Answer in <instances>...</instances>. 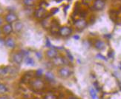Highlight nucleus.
Returning <instances> with one entry per match:
<instances>
[{
	"mask_svg": "<svg viewBox=\"0 0 121 99\" xmlns=\"http://www.w3.org/2000/svg\"><path fill=\"white\" fill-rule=\"evenodd\" d=\"M73 73V71L71 67L68 66H63L61 67L58 70V75L62 79H66L69 78Z\"/></svg>",
	"mask_w": 121,
	"mask_h": 99,
	"instance_id": "obj_1",
	"label": "nucleus"
},
{
	"mask_svg": "<svg viewBox=\"0 0 121 99\" xmlns=\"http://www.w3.org/2000/svg\"><path fill=\"white\" fill-rule=\"evenodd\" d=\"M31 87L36 91L43 90L45 88V82L39 78H37L31 81Z\"/></svg>",
	"mask_w": 121,
	"mask_h": 99,
	"instance_id": "obj_2",
	"label": "nucleus"
},
{
	"mask_svg": "<svg viewBox=\"0 0 121 99\" xmlns=\"http://www.w3.org/2000/svg\"><path fill=\"white\" fill-rule=\"evenodd\" d=\"M52 64L56 67H63L65 64H66V61L63 57L58 55V56H56V58H54V59H52Z\"/></svg>",
	"mask_w": 121,
	"mask_h": 99,
	"instance_id": "obj_3",
	"label": "nucleus"
},
{
	"mask_svg": "<svg viewBox=\"0 0 121 99\" xmlns=\"http://www.w3.org/2000/svg\"><path fill=\"white\" fill-rule=\"evenodd\" d=\"M59 33L62 37H67L72 33V29L70 27H68V26H63V27L60 28Z\"/></svg>",
	"mask_w": 121,
	"mask_h": 99,
	"instance_id": "obj_4",
	"label": "nucleus"
},
{
	"mask_svg": "<svg viewBox=\"0 0 121 99\" xmlns=\"http://www.w3.org/2000/svg\"><path fill=\"white\" fill-rule=\"evenodd\" d=\"M5 21H6V22H8V24H12L13 22H17L18 16L14 13H9L5 16Z\"/></svg>",
	"mask_w": 121,
	"mask_h": 99,
	"instance_id": "obj_5",
	"label": "nucleus"
},
{
	"mask_svg": "<svg viewBox=\"0 0 121 99\" xmlns=\"http://www.w3.org/2000/svg\"><path fill=\"white\" fill-rule=\"evenodd\" d=\"M73 24H74L75 28H77L78 30H82V29L86 28L87 22L85 19H80L76 20Z\"/></svg>",
	"mask_w": 121,
	"mask_h": 99,
	"instance_id": "obj_6",
	"label": "nucleus"
},
{
	"mask_svg": "<svg viewBox=\"0 0 121 99\" xmlns=\"http://www.w3.org/2000/svg\"><path fill=\"white\" fill-rule=\"evenodd\" d=\"M105 4L106 2L104 0H95L93 4L94 9L96 10H102L105 8Z\"/></svg>",
	"mask_w": 121,
	"mask_h": 99,
	"instance_id": "obj_7",
	"label": "nucleus"
},
{
	"mask_svg": "<svg viewBox=\"0 0 121 99\" xmlns=\"http://www.w3.org/2000/svg\"><path fill=\"white\" fill-rule=\"evenodd\" d=\"M47 13V10L44 8H39L38 9H36L35 10V13H34V16L37 19H43L45 17V16L46 15Z\"/></svg>",
	"mask_w": 121,
	"mask_h": 99,
	"instance_id": "obj_8",
	"label": "nucleus"
},
{
	"mask_svg": "<svg viewBox=\"0 0 121 99\" xmlns=\"http://www.w3.org/2000/svg\"><path fill=\"white\" fill-rule=\"evenodd\" d=\"M46 56L47 58L49 59H54V58H56V56H58V51L55 49L51 48L49 50H48L46 51Z\"/></svg>",
	"mask_w": 121,
	"mask_h": 99,
	"instance_id": "obj_9",
	"label": "nucleus"
},
{
	"mask_svg": "<svg viewBox=\"0 0 121 99\" xmlns=\"http://www.w3.org/2000/svg\"><path fill=\"white\" fill-rule=\"evenodd\" d=\"M24 59V55L22 53H14L13 55V60L16 64H21L22 62L23 61Z\"/></svg>",
	"mask_w": 121,
	"mask_h": 99,
	"instance_id": "obj_10",
	"label": "nucleus"
},
{
	"mask_svg": "<svg viewBox=\"0 0 121 99\" xmlns=\"http://www.w3.org/2000/svg\"><path fill=\"white\" fill-rule=\"evenodd\" d=\"M13 26L11 24H6L2 27V32L5 35H10L13 32Z\"/></svg>",
	"mask_w": 121,
	"mask_h": 99,
	"instance_id": "obj_11",
	"label": "nucleus"
},
{
	"mask_svg": "<svg viewBox=\"0 0 121 99\" xmlns=\"http://www.w3.org/2000/svg\"><path fill=\"white\" fill-rule=\"evenodd\" d=\"M4 45L6 46L8 48L13 49L16 47L15 40L13 38H11V37H9V38H8L6 40H5V44Z\"/></svg>",
	"mask_w": 121,
	"mask_h": 99,
	"instance_id": "obj_12",
	"label": "nucleus"
},
{
	"mask_svg": "<svg viewBox=\"0 0 121 99\" xmlns=\"http://www.w3.org/2000/svg\"><path fill=\"white\" fill-rule=\"evenodd\" d=\"M105 43L103 42V41H100V40H97L95 41V43H94V47H95V48L99 50H102L105 48Z\"/></svg>",
	"mask_w": 121,
	"mask_h": 99,
	"instance_id": "obj_13",
	"label": "nucleus"
},
{
	"mask_svg": "<svg viewBox=\"0 0 121 99\" xmlns=\"http://www.w3.org/2000/svg\"><path fill=\"white\" fill-rule=\"evenodd\" d=\"M23 28V24L21 22H17L14 24V29L17 32H20Z\"/></svg>",
	"mask_w": 121,
	"mask_h": 99,
	"instance_id": "obj_14",
	"label": "nucleus"
},
{
	"mask_svg": "<svg viewBox=\"0 0 121 99\" xmlns=\"http://www.w3.org/2000/svg\"><path fill=\"white\" fill-rule=\"evenodd\" d=\"M25 64L28 66L34 65V60L32 58H30V57H28V56L26 57L25 59Z\"/></svg>",
	"mask_w": 121,
	"mask_h": 99,
	"instance_id": "obj_15",
	"label": "nucleus"
},
{
	"mask_svg": "<svg viewBox=\"0 0 121 99\" xmlns=\"http://www.w3.org/2000/svg\"><path fill=\"white\" fill-rule=\"evenodd\" d=\"M8 92V87L2 83H0V95L4 94V93Z\"/></svg>",
	"mask_w": 121,
	"mask_h": 99,
	"instance_id": "obj_16",
	"label": "nucleus"
},
{
	"mask_svg": "<svg viewBox=\"0 0 121 99\" xmlns=\"http://www.w3.org/2000/svg\"><path fill=\"white\" fill-rule=\"evenodd\" d=\"M8 67H2V68H0V76L5 75L8 72Z\"/></svg>",
	"mask_w": 121,
	"mask_h": 99,
	"instance_id": "obj_17",
	"label": "nucleus"
},
{
	"mask_svg": "<svg viewBox=\"0 0 121 99\" xmlns=\"http://www.w3.org/2000/svg\"><path fill=\"white\" fill-rule=\"evenodd\" d=\"M89 92H90V95L91 97L93 98V99H97V93L95 92L93 88H91L90 90H89Z\"/></svg>",
	"mask_w": 121,
	"mask_h": 99,
	"instance_id": "obj_18",
	"label": "nucleus"
},
{
	"mask_svg": "<svg viewBox=\"0 0 121 99\" xmlns=\"http://www.w3.org/2000/svg\"><path fill=\"white\" fill-rule=\"evenodd\" d=\"M45 78L48 81H51L54 79V77L53 74L51 73V72H47V73L45 74Z\"/></svg>",
	"mask_w": 121,
	"mask_h": 99,
	"instance_id": "obj_19",
	"label": "nucleus"
},
{
	"mask_svg": "<svg viewBox=\"0 0 121 99\" xmlns=\"http://www.w3.org/2000/svg\"><path fill=\"white\" fill-rule=\"evenodd\" d=\"M24 4L27 6H33L34 4V0H23Z\"/></svg>",
	"mask_w": 121,
	"mask_h": 99,
	"instance_id": "obj_20",
	"label": "nucleus"
},
{
	"mask_svg": "<svg viewBox=\"0 0 121 99\" xmlns=\"http://www.w3.org/2000/svg\"><path fill=\"white\" fill-rule=\"evenodd\" d=\"M44 99H56V96L52 93H48L45 96Z\"/></svg>",
	"mask_w": 121,
	"mask_h": 99,
	"instance_id": "obj_21",
	"label": "nucleus"
},
{
	"mask_svg": "<svg viewBox=\"0 0 121 99\" xmlns=\"http://www.w3.org/2000/svg\"><path fill=\"white\" fill-rule=\"evenodd\" d=\"M42 74H43V70H42L41 69H39L37 71H36V75L37 76H41Z\"/></svg>",
	"mask_w": 121,
	"mask_h": 99,
	"instance_id": "obj_22",
	"label": "nucleus"
},
{
	"mask_svg": "<svg viewBox=\"0 0 121 99\" xmlns=\"http://www.w3.org/2000/svg\"><path fill=\"white\" fill-rule=\"evenodd\" d=\"M4 44H5V41H4L2 39H0V48L2 47Z\"/></svg>",
	"mask_w": 121,
	"mask_h": 99,
	"instance_id": "obj_23",
	"label": "nucleus"
},
{
	"mask_svg": "<svg viewBox=\"0 0 121 99\" xmlns=\"http://www.w3.org/2000/svg\"><path fill=\"white\" fill-rule=\"evenodd\" d=\"M0 99H10L8 96H5V95H2L0 96Z\"/></svg>",
	"mask_w": 121,
	"mask_h": 99,
	"instance_id": "obj_24",
	"label": "nucleus"
},
{
	"mask_svg": "<svg viewBox=\"0 0 121 99\" xmlns=\"http://www.w3.org/2000/svg\"><path fill=\"white\" fill-rule=\"evenodd\" d=\"M68 99H78L77 97H74V96H71L69 98H68Z\"/></svg>",
	"mask_w": 121,
	"mask_h": 99,
	"instance_id": "obj_25",
	"label": "nucleus"
},
{
	"mask_svg": "<svg viewBox=\"0 0 121 99\" xmlns=\"http://www.w3.org/2000/svg\"><path fill=\"white\" fill-rule=\"evenodd\" d=\"M97 56H98V57H101V59H103V60H106V59H105V57L103 56V55H97Z\"/></svg>",
	"mask_w": 121,
	"mask_h": 99,
	"instance_id": "obj_26",
	"label": "nucleus"
},
{
	"mask_svg": "<svg viewBox=\"0 0 121 99\" xmlns=\"http://www.w3.org/2000/svg\"><path fill=\"white\" fill-rule=\"evenodd\" d=\"M2 23H3V20H2V19L1 17H0V26L2 24Z\"/></svg>",
	"mask_w": 121,
	"mask_h": 99,
	"instance_id": "obj_27",
	"label": "nucleus"
},
{
	"mask_svg": "<svg viewBox=\"0 0 121 99\" xmlns=\"http://www.w3.org/2000/svg\"><path fill=\"white\" fill-rule=\"evenodd\" d=\"M73 38H74L75 39H79V36H73Z\"/></svg>",
	"mask_w": 121,
	"mask_h": 99,
	"instance_id": "obj_28",
	"label": "nucleus"
},
{
	"mask_svg": "<svg viewBox=\"0 0 121 99\" xmlns=\"http://www.w3.org/2000/svg\"><path fill=\"white\" fill-rule=\"evenodd\" d=\"M0 35H1V31H0Z\"/></svg>",
	"mask_w": 121,
	"mask_h": 99,
	"instance_id": "obj_29",
	"label": "nucleus"
}]
</instances>
